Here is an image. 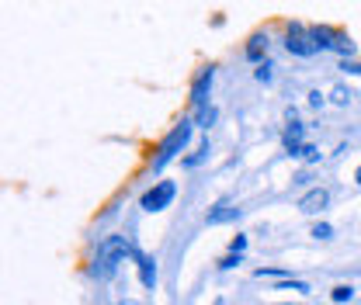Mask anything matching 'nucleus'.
<instances>
[{"instance_id": "obj_1", "label": "nucleus", "mask_w": 361, "mask_h": 305, "mask_svg": "<svg viewBox=\"0 0 361 305\" xmlns=\"http://www.w3.org/2000/svg\"><path fill=\"white\" fill-rule=\"evenodd\" d=\"M133 257V243L126 236H108L101 247H97V257H94V274L97 278H111L118 270V263H126Z\"/></svg>"}, {"instance_id": "obj_2", "label": "nucleus", "mask_w": 361, "mask_h": 305, "mask_svg": "<svg viewBox=\"0 0 361 305\" xmlns=\"http://www.w3.org/2000/svg\"><path fill=\"white\" fill-rule=\"evenodd\" d=\"M188 139H191V122H178L174 129L164 135V142H160V149L153 156V170H164L171 160H178V153L188 146Z\"/></svg>"}, {"instance_id": "obj_3", "label": "nucleus", "mask_w": 361, "mask_h": 305, "mask_svg": "<svg viewBox=\"0 0 361 305\" xmlns=\"http://www.w3.org/2000/svg\"><path fill=\"white\" fill-rule=\"evenodd\" d=\"M310 32H313L316 49L341 52V56H355V42H351L344 32H337V28H326V25H316V28H310Z\"/></svg>"}, {"instance_id": "obj_4", "label": "nucleus", "mask_w": 361, "mask_h": 305, "mask_svg": "<svg viewBox=\"0 0 361 305\" xmlns=\"http://www.w3.org/2000/svg\"><path fill=\"white\" fill-rule=\"evenodd\" d=\"M174 194H178V184H174V180H157V184L142 194L139 205H142L146 212H164V208L174 201Z\"/></svg>"}, {"instance_id": "obj_5", "label": "nucleus", "mask_w": 361, "mask_h": 305, "mask_svg": "<svg viewBox=\"0 0 361 305\" xmlns=\"http://www.w3.org/2000/svg\"><path fill=\"white\" fill-rule=\"evenodd\" d=\"M285 49L292 52V56H313V52H319L313 42V32L310 28H302V25H288V32H285Z\"/></svg>"}, {"instance_id": "obj_6", "label": "nucleus", "mask_w": 361, "mask_h": 305, "mask_svg": "<svg viewBox=\"0 0 361 305\" xmlns=\"http://www.w3.org/2000/svg\"><path fill=\"white\" fill-rule=\"evenodd\" d=\"M212 77H216V70L212 66H205L198 77H195V84H191V108L198 111V108H205V101H209V87H212Z\"/></svg>"}, {"instance_id": "obj_7", "label": "nucleus", "mask_w": 361, "mask_h": 305, "mask_svg": "<svg viewBox=\"0 0 361 305\" xmlns=\"http://www.w3.org/2000/svg\"><path fill=\"white\" fill-rule=\"evenodd\" d=\"M326 201H330V191H326V187H313V191H306V194L299 198V212H302V216H319V212L326 208Z\"/></svg>"}, {"instance_id": "obj_8", "label": "nucleus", "mask_w": 361, "mask_h": 305, "mask_svg": "<svg viewBox=\"0 0 361 305\" xmlns=\"http://www.w3.org/2000/svg\"><path fill=\"white\" fill-rule=\"evenodd\" d=\"M135 263H139V281L153 292V288H157V261L146 257V254H135Z\"/></svg>"}, {"instance_id": "obj_9", "label": "nucleus", "mask_w": 361, "mask_h": 305, "mask_svg": "<svg viewBox=\"0 0 361 305\" xmlns=\"http://www.w3.org/2000/svg\"><path fill=\"white\" fill-rule=\"evenodd\" d=\"M233 218H240V208L236 205H216V212H209V225H223V222H233Z\"/></svg>"}, {"instance_id": "obj_10", "label": "nucleus", "mask_w": 361, "mask_h": 305, "mask_svg": "<svg viewBox=\"0 0 361 305\" xmlns=\"http://www.w3.org/2000/svg\"><path fill=\"white\" fill-rule=\"evenodd\" d=\"M264 52H268V39H264V35H254L250 45H247V59H254V63H257Z\"/></svg>"}, {"instance_id": "obj_11", "label": "nucleus", "mask_w": 361, "mask_h": 305, "mask_svg": "<svg viewBox=\"0 0 361 305\" xmlns=\"http://www.w3.org/2000/svg\"><path fill=\"white\" fill-rule=\"evenodd\" d=\"M195 122H198L202 129H209V125L216 122V108H209V104H205V108H198V111H195Z\"/></svg>"}, {"instance_id": "obj_12", "label": "nucleus", "mask_w": 361, "mask_h": 305, "mask_svg": "<svg viewBox=\"0 0 361 305\" xmlns=\"http://www.w3.org/2000/svg\"><path fill=\"white\" fill-rule=\"evenodd\" d=\"M330 299H334V302H351V299H355V288H351V285H337V288L330 292Z\"/></svg>"}, {"instance_id": "obj_13", "label": "nucleus", "mask_w": 361, "mask_h": 305, "mask_svg": "<svg viewBox=\"0 0 361 305\" xmlns=\"http://www.w3.org/2000/svg\"><path fill=\"white\" fill-rule=\"evenodd\" d=\"M205 156H209V142H202V146L195 149V156H188V160H184V167H198Z\"/></svg>"}, {"instance_id": "obj_14", "label": "nucleus", "mask_w": 361, "mask_h": 305, "mask_svg": "<svg viewBox=\"0 0 361 305\" xmlns=\"http://www.w3.org/2000/svg\"><path fill=\"white\" fill-rule=\"evenodd\" d=\"M278 288H281V292H310V285H306V281H292V278H288V281H281Z\"/></svg>"}, {"instance_id": "obj_15", "label": "nucleus", "mask_w": 361, "mask_h": 305, "mask_svg": "<svg viewBox=\"0 0 361 305\" xmlns=\"http://www.w3.org/2000/svg\"><path fill=\"white\" fill-rule=\"evenodd\" d=\"M313 236H316V239H330V236H334V225H326V222H316V225H313Z\"/></svg>"}, {"instance_id": "obj_16", "label": "nucleus", "mask_w": 361, "mask_h": 305, "mask_svg": "<svg viewBox=\"0 0 361 305\" xmlns=\"http://www.w3.org/2000/svg\"><path fill=\"white\" fill-rule=\"evenodd\" d=\"M299 160H306V163H316V160H319V149H316V146H302V149H299Z\"/></svg>"}, {"instance_id": "obj_17", "label": "nucleus", "mask_w": 361, "mask_h": 305, "mask_svg": "<svg viewBox=\"0 0 361 305\" xmlns=\"http://www.w3.org/2000/svg\"><path fill=\"white\" fill-rule=\"evenodd\" d=\"M348 101H351V90L334 87V104H348Z\"/></svg>"}, {"instance_id": "obj_18", "label": "nucleus", "mask_w": 361, "mask_h": 305, "mask_svg": "<svg viewBox=\"0 0 361 305\" xmlns=\"http://www.w3.org/2000/svg\"><path fill=\"white\" fill-rule=\"evenodd\" d=\"M240 261H243V254H229V257H223V261H219V267H223V270H229V267H236Z\"/></svg>"}, {"instance_id": "obj_19", "label": "nucleus", "mask_w": 361, "mask_h": 305, "mask_svg": "<svg viewBox=\"0 0 361 305\" xmlns=\"http://www.w3.org/2000/svg\"><path fill=\"white\" fill-rule=\"evenodd\" d=\"M229 250H233V254H243V250H247V236H233Z\"/></svg>"}, {"instance_id": "obj_20", "label": "nucleus", "mask_w": 361, "mask_h": 305, "mask_svg": "<svg viewBox=\"0 0 361 305\" xmlns=\"http://www.w3.org/2000/svg\"><path fill=\"white\" fill-rule=\"evenodd\" d=\"M254 77H257V80H261V84H268V80H271V66H268V63H261V66H257V73H254Z\"/></svg>"}, {"instance_id": "obj_21", "label": "nucleus", "mask_w": 361, "mask_h": 305, "mask_svg": "<svg viewBox=\"0 0 361 305\" xmlns=\"http://www.w3.org/2000/svg\"><path fill=\"white\" fill-rule=\"evenodd\" d=\"M344 70L355 73V77H361V63H348V59H344Z\"/></svg>"}, {"instance_id": "obj_22", "label": "nucleus", "mask_w": 361, "mask_h": 305, "mask_svg": "<svg viewBox=\"0 0 361 305\" xmlns=\"http://www.w3.org/2000/svg\"><path fill=\"white\" fill-rule=\"evenodd\" d=\"M310 104H313V108H319V104H323V94H319V90H313V94H310Z\"/></svg>"}, {"instance_id": "obj_23", "label": "nucleus", "mask_w": 361, "mask_h": 305, "mask_svg": "<svg viewBox=\"0 0 361 305\" xmlns=\"http://www.w3.org/2000/svg\"><path fill=\"white\" fill-rule=\"evenodd\" d=\"M355 180H358V184H361V167H358V170H355Z\"/></svg>"}, {"instance_id": "obj_24", "label": "nucleus", "mask_w": 361, "mask_h": 305, "mask_svg": "<svg viewBox=\"0 0 361 305\" xmlns=\"http://www.w3.org/2000/svg\"><path fill=\"white\" fill-rule=\"evenodd\" d=\"M281 305H302V302H281Z\"/></svg>"}, {"instance_id": "obj_25", "label": "nucleus", "mask_w": 361, "mask_h": 305, "mask_svg": "<svg viewBox=\"0 0 361 305\" xmlns=\"http://www.w3.org/2000/svg\"><path fill=\"white\" fill-rule=\"evenodd\" d=\"M122 305H139V302H122Z\"/></svg>"}]
</instances>
